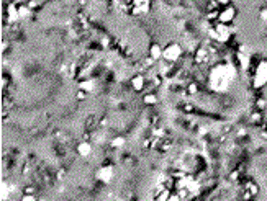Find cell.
<instances>
[{
	"mask_svg": "<svg viewBox=\"0 0 267 201\" xmlns=\"http://www.w3.org/2000/svg\"><path fill=\"white\" fill-rule=\"evenodd\" d=\"M162 56H164L167 61H176L177 57L180 56V48H179V44H169L164 51H162Z\"/></svg>",
	"mask_w": 267,
	"mask_h": 201,
	"instance_id": "obj_1",
	"label": "cell"
},
{
	"mask_svg": "<svg viewBox=\"0 0 267 201\" xmlns=\"http://www.w3.org/2000/svg\"><path fill=\"white\" fill-rule=\"evenodd\" d=\"M234 15H236V11H234V8L233 7H225L221 11H220V23H225V25H226V23H229L231 20H233L234 18Z\"/></svg>",
	"mask_w": 267,
	"mask_h": 201,
	"instance_id": "obj_2",
	"label": "cell"
},
{
	"mask_svg": "<svg viewBox=\"0 0 267 201\" xmlns=\"http://www.w3.org/2000/svg\"><path fill=\"white\" fill-rule=\"evenodd\" d=\"M144 85V79L143 77H135L133 79V87H135V90H141Z\"/></svg>",
	"mask_w": 267,
	"mask_h": 201,
	"instance_id": "obj_3",
	"label": "cell"
},
{
	"mask_svg": "<svg viewBox=\"0 0 267 201\" xmlns=\"http://www.w3.org/2000/svg\"><path fill=\"white\" fill-rule=\"evenodd\" d=\"M79 154H82V156H85V154H90V144H87V142L80 144L79 146Z\"/></svg>",
	"mask_w": 267,
	"mask_h": 201,
	"instance_id": "obj_4",
	"label": "cell"
},
{
	"mask_svg": "<svg viewBox=\"0 0 267 201\" xmlns=\"http://www.w3.org/2000/svg\"><path fill=\"white\" fill-rule=\"evenodd\" d=\"M161 54H162V51L158 48V46H153V48H151V56H153L154 59H158V57H161Z\"/></svg>",
	"mask_w": 267,
	"mask_h": 201,
	"instance_id": "obj_5",
	"label": "cell"
},
{
	"mask_svg": "<svg viewBox=\"0 0 267 201\" xmlns=\"http://www.w3.org/2000/svg\"><path fill=\"white\" fill-rule=\"evenodd\" d=\"M77 98H79V100H84V98H85V93H84V92H79V96H77Z\"/></svg>",
	"mask_w": 267,
	"mask_h": 201,
	"instance_id": "obj_6",
	"label": "cell"
},
{
	"mask_svg": "<svg viewBox=\"0 0 267 201\" xmlns=\"http://www.w3.org/2000/svg\"><path fill=\"white\" fill-rule=\"evenodd\" d=\"M216 2H218V3H226L228 0H216Z\"/></svg>",
	"mask_w": 267,
	"mask_h": 201,
	"instance_id": "obj_7",
	"label": "cell"
}]
</instances>
